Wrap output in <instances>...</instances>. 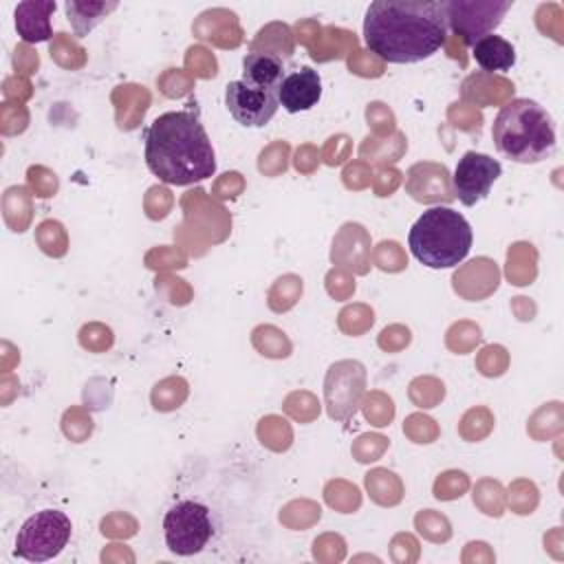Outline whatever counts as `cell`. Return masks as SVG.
<instances>
[{
	"label": "cell",
	"mask_w": 564,
	"mask_h": 564,
	"mask_svg": "<svg viewBox=\"0 0 564 564\" xmlns=\"http://www.w3.org/2000/svg\"><path fill=\"white\" fill-rule=\"evenodd\" d=\"M366 46L390 64H416L432 57L447 40L443 2L377 0L364 18Z\"/></svg>",
	"instance_id": "cell-1"
},
{
	"label": "cell",
	"mask_w": 564,
	"mask_h": 564,
	"mask_svg": "<svg viewBox=\"0 0 564 564\" xmlns=\"http://www.w3.org/2000/svg\"><path fill=\"white\" fill-rule=\"evenodd\" d=\"M145 165L167 185H192L214 176L216 152L192 110L159 115L145 130Z\"/></svg>",
	"instance_id": "cell-2"
},
{
	"label": "cell",
	"mask_w": 564,
	"mask_h": 564,
	"mask_svg": "<svg viewBox=\"0 0 564 564\" xmlns=\"http://www.w3.org/2000/svg\"><path fill=\"white\" fill-rule=\"evenodd\" d=\"M496 150L522 165L540 163L555 152V123L544 106L529 97L507 101L491 126Z\"/></svg>",
	"instance_id": "cell-3"
},
{
	"label": "cell",
	"mask_w": 564,
	"mask_h": 564,
	"mask_svg": "<svg viewBox=\"0 0 564 564\" xmlns=\"http://www.w3.org/2000/svg\"><path fill=\"white\" fill-rule=\"evenodd\" d=\"M474 242L471 227L463 214L452 207H430L408 234L410 253L427 269H452L460 264Z\"/></svg>",
	"instance_id": "cell-4"
},
{
	"label": "cell",
	"mask_w": 564,
	"mask_h": 564,
	"mask_svg": "<svg viewBox=\"0 0 564 564\" xmlns=\"http://www.w3.org/2000/svg\"><path fill=\"white\" fill-rule=\"evenodd\" d=\"M73 524L64 511L42 509L26 518L15 535V555L26 562H46L64 551Z\"/></svg>",
	"instance_id": "cell-5"
},
{
	"label": "cell",
	"mask_w": 564,
	"mask_h": 564,
	"mask_svg": "<svg viewBox=\"0 0 564 564\" xmlns=\"http://www.w3.org/2000/svg\"><path fill=\"white\" fill-rule=\"evenodd\" d=\"M165 544L176 555L200 553L214 535L209 507L196 500H181L165 511L163 518Z\"/></svg>",
	"instance_id": "cell-6"
},
{
	"label": "cell",
	"mask_w": 564,
	"mask_h": 564,
	"mask_svg": "<svg viewBox=\"0 0 564 564\" xmlns=\"http://www.w3.org/2000/svg\"><path fill=\"white\" fill-rule=\"evenodd\" d=\"M513 0L505 2H480V0H449L443 2V13L447 26L465 42L474 44L480 37L489 35L500 22L502 15L511 9Z\"/></svg>",
	"instance_id": "cell-7"
},
{
	"label": "cell",
	"mask_w": 564,
	"mask_h": 564,
	"mask_svg": "<svg viewBox=\"0 0 564 564\" xmlns=\"http://www.w3.org/2000/svg\"><path fill=\"white\" fill-rule=\"evenodd\" d=\"M366 392V370L359 361H337L328 368L324 381V397L328 416L348 421Z\"/></svg>",
	"instance_id": "cell-8"
},
{
	"label": "cell",
	"mask_w": 564,
	"mask_h": 564,
	"mask_svg": "<svg viewBox=\"0 0 564 564\" xmlns=\"http://www.w3.org/2000/svg\"><path fill=\"white\" fill-rule=\"evenodd\" d=\"M502 174V165L498 159H491L489 154L469 150L465 152L454 170L452 185H454V198H458L465 207H474L482 198H487L491 185Z\"/></svg>",
	"instance_id": "cell-9"
},
{
	"label": "cell",
	"mask_w": 564,
	"mask_h": 564,
	"mask_svg": "<svg viewBox=\"0 0 564 564\" xmlns=\"http://www.w3.org/2000/svg\"><path fill=\"white\" fill-rule=\"evenodd\" d=\"M225 106L229 115L245 128L267 126L280 108L278 93L245 84L242 79L225 86Z\"/></svg>",
	"instance_id": "cell-10"
},
{
	"label": "cell",
	"mask_w": 564,
	"mask_h": 564,
	"mask_svg": "<svg viewBox=\"0 0 564 564\" xmlns=\"http://www.w3.org/2000/svg\"><path fill=\"white\" fill-rule=\"evenodd\" d=\"M319 97H322V79H319V73L311 66H302L297 70L286 73V77L278 88V101L291 115L311 110L313 106H317Z\"/></svg>",
	"instance_id": "cell-11"
},
{
	"label": "cell",
	"mask_w": 564,
	"mask_h": 564,
	"mask_svg": "<svg viewBox=\"0 0 564 564\" xmlns=\"http://www.w3.org/2000/svg\"><path fill=\"white\" fill-rule=\"evenodd\" d=\"M284 77H286L284 64L278 53L253 51L242 62V82L249 86L278 93Z\"/></svg>",
	"instance_id": "cell-12"
},
{
	"label": "cell",
	"mask_w": 564,
	"mask_h": 564,
	"mask_svg": "<svg viewBox=\"0 0 564 564\" xmlns=\"http://www.w3.org/2000/svg\"><path fill=\"white\" fill-rule=\"evenodd\" d=\"M471 55L485 73H502L516 64V48L500 35H485L471 44Z\"/></svg>",
	"instance_id": "cell-13"
},
{
	"label": "cell",
	"mask_w": 564,
	"mask_h": 564,
	"mask_svg": "<svg viewBox=\"0 0 564 564\" xmlns=\"http://www.w3.org/2000/svg\"><path fill=\"white\" fill-rule=\"evenodd\" d=\"M55 11V2H22L15 9V26L24 42H44L51 37L48 15Z\"/></svg>",
	"instance_id": "cell-14"
},
{
	"label": "cell",
	"mask_w": 564,
	"mask_h": 564,
	"mask_svg": "<svg viewBox=\"0 0 564 564\" xmlns=\"http://www.w3.org/2000/svg\"><path fill=\"white\" fill-rule=\"evenodd\" d=\"M64 7H66L68 20H70L75 33L82 37L95 24H99L110 11H115L119 4L117 2H79V0H68Z\"/></svg>",
	"instance_id": "cell-15"
}]
</instances>
